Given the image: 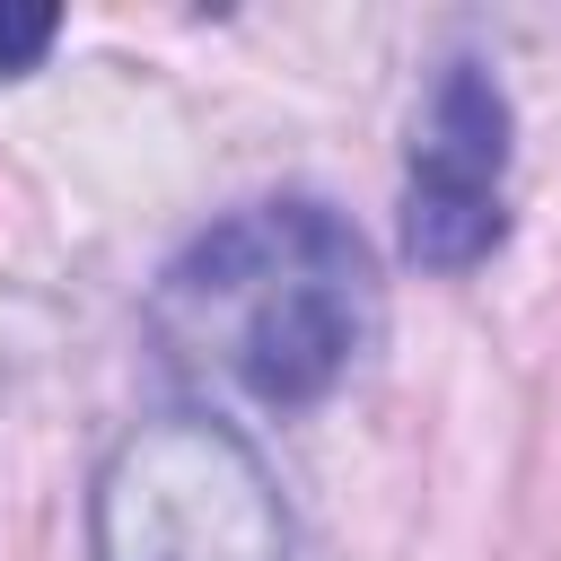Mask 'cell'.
<instances>
[{"mask_svg":"<svg viewBox=\"0 0 561 561\" xmlns=\"http://www.w3.org/2000/svg\"><path fill=\"white\" fill-rule=\"evenodd\" d=\"M377 324V254L316 193H272L210 219L149 289L158 351L184 377H210L272 412L324 403L368 359Z\"/></svg>","mask_w":561,"mask_h":561,"instance_id":"cell-1","label":"cell"},{"mask_svg":"<svg viewBox=\"0 0 561 561\" xmlns=\"http://www.w3.org/2000/svg\"><path fill=\"white\" fill-rule=\"evenodd\" d=\"M96 561H289V508L219 412L140 421L88 491Z\"/></svg>","mask_w":561,"mask_h":561,"instance_id":"cell-2","label":"cell"},{"mask_svg":"<svg viewBox=\"0 0 561 561\" xmlns=\"http://www.w3.org/2000/svg\"><path fill=\"white\" fill-rule=\"evenodd\" d=\"M508 237V96L482 61H447L412 123L403 254L430 272H473Z\"/></svg>","mask_w":561,"mask_h":561,"instance_id":"cell-3","label":"cell"},{"mask_svg":"<svg viewBox=\"0 0 561 561\" xmlns=\"http://www.w3.org/2000/svg\"><path fill=\"white\" fill-rule=\"evenodd\" d=\"M53 35H61V9H0V79L35 70L53 53Z\"/></svg>","mask_w":561,"mask_h":561,"instance_id":"cell-4","label":"cell"}]
</instances>
